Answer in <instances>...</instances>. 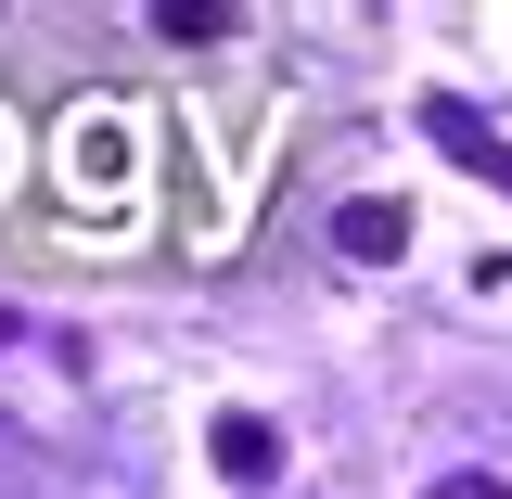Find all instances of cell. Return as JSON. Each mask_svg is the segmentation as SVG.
Returning <instances> with one entry per match:
<instances>
[{
  "mask_svg": "<svg viewBox=\"0 0 512 499\" xmlns=\"http://www.w3.org/2000/svg\"><path fill=\"white\" fill-rule=\"evenodd\" d=\"M205 461H218V487H282V423L269 410H218L205 423Z\"/></svg>",
  "mask_w": 512,
  "mask_h": 499,
  "instance_id": "1",
  "label": "cell"
},
{
  "mask_svg": "<svg viewBox=\"0 0 512 499\" xmlns=\"http://www.w3.org/2000/svg\"><path fill=\"white\" fill-rule=\"evenodd\" d=\"M333 244L359 256V269H397V256H410V205H397V192H359V205L333 218Z\"/></svg>",
  "mask_w": 512,
  "mask_h": 499,
  "instance_id": "2",
  "label": "cell"
},
{
  "mask_svg": "<svg viewBox=\"0 0 512 499\" xmlns=\"http://www.w3.org/2000/svg\"><path fill=\"white\" fill-rule=\"evenodd\" d=\"M423 116H436V141H448V154H461V167H487V180L512 192V141H487V128L461 116V103H423Z\"/></svg>",
  "mask_w": 512,
  "mask_h": 499,
  "instance_id": "3",
  "label": "cell"
},
{
  "mask_svg": "<svg viewBox=\"0 0 512 499\" xmlns=\"http://www.w3.org/2000/svg\"><path fill=\"white\" fill-rule=\"evenodd\" d=\"M231 26H244V13H231V0H154V39H231Z\"/></svg>",
  "mask_w": 512,
  "mask_h": 499,
  "instance_id": "4",
  "label": "cell"
},
{
  "mask_svg": "<svg viewBox=\"0 0 512 499\" xmlns=\"http://www.w3.org/2000/svg\"><path fill=\"white\" fill-rule=\"evenodd\" d=\"M423 499H512V487H500V474H436Z\"/></svg>",
  "mask_w": 512,
  "mask_h": 499,
  "instance_id": "5",
  "label": "cell"
},
{
  "mask_svg": "<svg viewBox=\"0 0 512 499\" xmlns=\"http://www.w3.org/2000/svg\"><path fill=\"white\" fill-rule=\"evenodd\" d=\"M0 346H13V308H0Z\"/></svg>",
  "mask_w": 512,
  "mask_h": 499,
  "instance_id": "6",
  "label": "cell"
}]
</instances>
